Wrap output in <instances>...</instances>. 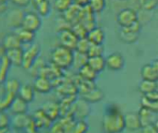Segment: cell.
Masks as SVG:
<instances>
[{
    "label": "cell",
    "mask_w": 158,
    "mask_h": 133,
    "mask_svg": "<svg viewBox=\"0 0 158 133\" xmlns=\"http://www.w3.org/2000/svg\"><path fill=\"white\" fill-rule=\"evenodd\" d=\"M88 60H89L88 55L81 54V53L74 51V60H73V66H75L74 68L79 70L80 68H82L83 66L88 64Z\"/></svg>",
    "instance_id": "cell-36"
},
{
    "label": "cell",
    "mask_w": 158,
    "mask_h": 133,
    "mask_svg": "<svg viewBox=\"0 0 158 133\" xmlns=\"http://www.w3.org/2000/svg\"><path fill=\"white\" fill-rule=\"evenodd\" d=\"M98 72H96L89 65H85L82 68H80L78 70V73L77 75L80 77L81 79L85 80V81H89V82H94L97 80L98 78Z\"/></svg>",
    "instance_id": "cell-26"
},
{
    "label": "cell",
    "mask_w": 158,
    "mask_h": 133,
    "mask_svg": "<svg viewBox=\"0 0 158 133\" xmlns=\"http://www.w3.org/2000/svg\"><path fill=\"white\" fill-rule=\"evenodd\" d=\"M23 55H24V50L23 47L8 50L6 53V56L10 62L11 66H23Z\"/></svg>",
    "instance_id": "cell-15"
},
{
    "label": "cell",
    "mask_w": 158,
    "mask_h": 133,
    "mask_svg": "<svg viewBox=\"0 0 158 133\" xmlns=\"http://www.w3.org/2000/svg\"><path fill=\"white\" fill-rule=\"evenodd\" d=\"M157 89H158L157 82L142 80L139 84V91L143 94V96L148 95V94L157 91Z\"/></svg>",
    "instance_id": "cell-30"
},
{
    "label": "cell",
    "mask_w": 158,
    "mask_h": 133,
    "mask_svg": "<svg viewBox=\"0 0 158 133\" xmlns=\"http://www.w3.org/2000/svg\"><path fill=\"white\" fill-rule=\"evenodd\" d=\"M40 17H48L51 11V5L48 0H32L31 2Z\"/></svg>",
    "instance_id": "cell-22"
},
{
    "label": "cell",
    "mask_w": 158,
    "mask_h": 133,
    "mask_svg": "<svg viewBox=\"0 0 158 133\" xmlns=\"http://www.w3.org/2000/svg\"><path fill=\"white\" fill-rule=\"evenodd\" d=\"M1 44H3V46L5 47V49L7 51L11 50V49H15V48L23 47V44H22L21 40L13 32L10 33H8L7 35L4 36Z\"/></svg>",
    "instance_id": "cell-21"
},
{
    "label": "cell",
    "mask_w": 158,
    "mask_h": 133,
    "mask_svg": "<svg viewBox=\"0 0 158 133\" xmlns=\"http://www.w3.org/2000/svg\"><path fill=\"white\" fill-rule=\"evenodd\" d=\"M157 83H158V82H157ZM157 91H158V89H157Z\"/></svg>",
    "instance_id": "cell-51"
},
{
    "label": "cell",
    "mask_w": 158,
    "mask_h": 133,
    "mask_svg": "<svg viewBox=\"0 0 158 133\" xmlns=\"http://www.w3.org/2000/svg\"><path fill=\"white\" fill-rule=\"evenodd\" d=\"M10 1L14 5L16 6L17 8H24V7H27L31 2L32 0H10Z\"/></svg>",
    "instance_id": "cell-45"
},
{
    "label": "cell",
    "mask_w": 158,
    "mask_h": 133,
    "mask_svg": "<svg viewBox=\"0 0 158 133\" xmlns=\"http://www.w3.org/2000/svg\"><path fill=\"white\" fill-rule=\"evenodd\" d=\"M155 126H156V127H157V128H158V120H157V122L155 123Z\"/></svg>",
    "instance_id": "cell-50"
},
{
    "label": "cell",
    "mask_w": 158,
    "mask_h": 133,
    "mask_svg": "<svg viewBox=\"0 0 158 133\" xmlns=\"http://www.w3.org/2000/svg\"><path fill=\"white\" fill-rule=\"evenodd\" d=\"M90 112H91L90 104L80 97L74 103L72 108L71 115H73L76 120H85L90 115Z\"/></svg>",
    "instance_id": "cell-6"
},
{
    "label": "cell",
    "mask_w": 158,
    "mask_h": 133,
    "mask_svg": "<svg viewBox=\"0 0 158 133\" xmlns=\"http://www.w3.org/2000/svg\"><path fill=\"white\" fill-rule=\"evenodd\" d=\"M41 109L46 113V115L53 121H57L58 119L60 118L61 114H60V103L57 101H47L43 104L41 106Z\"/></svg>",
    "instance_id": "cell-12"
},
{
    "label": "cell",
    "mask_w": 158,
    "mask_h": 133,
    "mask_svg": "<svg viewBox=\"0 0 158 133\" xmlns=\"http://www.w3.org/2000/svg\"><path fill=\"white\" fill-rule=\"evenodd\" d=\"M140 29L141 25L140 22L138 21L130 26L121 28L119 32V38L122 42L126 44H133L139 39Z\"/></svg>",
    "instance_id": "cell-3"
},
{
    "label": "cell",
    "mask_w": 158,
    "mask_h": 133,
    "mask_svg": "<svg viewBox=\"0 0 158 133\" xmlns=\"http://www.w3.org/2000/svg\"><path fill=\"white\" fill-rule=\"evenodd\" d=\"M4 85V90L10 93H12L16 95H18L19 90L21 88V84L18 80L16 79H10L7 80V82L3 84Z\"/></svg>",
    "instance_id": "cell-34"
},
{
    "label": "cell",
    "mask_w": 158,
    "mask_h": 133,
    "mask_svg": "<svg viewBox=\"0 0 158 133\" xmlns=\"http://www.w3.org/2000/svg\"><path fill=\"white\" fill-rule=\"evenodd\" d=\"M32 116V120L34 124L40 129V128H50V127L53 124V121L46 115V113L41 109L35 110Z\"/></svg>",
    "instance_id": "cell-13"
},
{
    "label": "cell",
    "mask_w": 158,
    "mask_h": 133,
    "mask_svg": "<svg viewBox=\"0 0 158 133\" xmlns=\"http://www.w3.org/2000/svg\"><path fill=\"white\" fill-rule=\"evenodd\" d=\"M141 106H145L153 111L154 113L158 114V101H152L143 96L141 99Z\"/></svg>",
    "instance_id": "cell-42"
},
{
    "label": "cell",
    "mask_w": 158,
    "mask_h": 133,
    "mask_svg": "<svg viewBox=\"0 0 158 133\" xmlns=\"http://www.w3.org/2000/svg\"><path fill=\"white\" fill-rule=\"evenodd\" d=\"M16 96V94L4 90L3 94L0 95V112H5V110L9 109Z\"/></svg>",
    "instance_id": "cell-31"
},
{
    "label": "cell",
    "mask_w": 158,
    "mask_h": 133,
    "mask_svg": "<svg viewBox=\"0 0 158 133\" xmlns=\"http://www.w3.org/2000/svg\"><path fill=\"white\" fill-rule=\"evenodd\" d=\"M35 93V91L33 85H31V84H23V85H21V88L19 90L18 96L21 97L22 99H23L25 102H27L29 104L34 100Z\"/></svg>",
    "instance_id": "cell-29"
},
{
    "label": "cell",
    "mask_w": 158,
    "mask_h": 133,
    "mask_svg": "<svg viewBox=\"0 0 158 133\" xmlns=\"http://www.w3.org/2000/svg\"><path fill=\"white\" fill-rule=\"evenodd\" d=\"M33 87L35 91L39 93H48L52 89H54L52 82L48 79L42 76H37L35 79Z\"/></svg>",
    "instance_id": "cell-16"
},
{
    "label": "cell",
    "mask_w": 158,
    "mask_h": 133,
    "mask_svg": "<svg viewBox=\"0 0 158 133\" xmlns=\"http://www.w3.org/2000/svg\"><path fill=\"white\" fill-rule=\"evenodd\" d=\"M74 60V51L58 45L52 49L50 53V62L59 69L65 70L73 66Z\"/></svg>",
    "instance_id": "cell-2"
},
{
    "label": "cell",
    "mask_w": 158,
    "mask_h": 133,
    "mask_svg": "<svg viewBox=\"0 0 158 133\" xmlns=\"http://www.w3.org/2000/svg\"><path fill=\"white\" fill-rule=\"evenodd\" d=\"M89 7L93 13H100L106 7V0H90Z\"/></svg>",
    "instance_id": "cell-37"
},
{
    "label": "cell",
    "mask_w": 158,
    "mask_h": 133,
    "mask_svg": "<svg viewBox=\"0 0 158 133\" xmlns=\"http://www.w3.org/2000/svg\"><path fill=\"white\" fill-rule=\"evenodd\" d=\"M13 32L19 37V39L21 40L22 44H32L33 41L35 40V32H31L27 29H24L23 27H19V28H16L14 29Z\"/></svg>",
    "instance_id": "cell-23"
},
{
    "label": "cell",
    "mask_w": 158,
    "mask_h": 133,
    "mask_svg": "<svg viewBox=\"0 0 158 133\" xmlns=\"http://www.w3.org/2000/svg\"><path fill=\"white\" fill-rule=\"evenodd\" d=\"M140 9L150 11L154 10L158 6V0H138Z\"/></svg>",
    "instance_id": "cell-39"
},
{
    "label": "cell",
    "mask_w": 158,
    "mask_h": 133,
    "mask_svg": "<svg viewBox=\"0 0 158 133\" xmlns=\"http://www.w3.org/2000/svg\"><path fill=\"white\" fill-rule=\"evenodd\" d=\"M81 10H82L81 7L73 4L67 11H65L63 13V19L68 23H70L71 26H73V24L79 22V19H80V15H81Z\"/></svg>",
    "instance_id": "cell-18"
},
{
    "label": "cell",
    "mask_w": 158,
    "mask_h": 133,
    "mask_svg": "<svg viewBox=\"0 0 158 133\" xmlns=\"http://www.w3.org/2000/svg\"><path fill=\"white\" fill-rule=\"evenodd\" d=\"M11 66L10 62L5 56L1 61H0V84H4L7 82L8 74L10 71V69Z\"/></svg>",
    "instance_id": "cell-32"
},
{
    "label": "cell",
    "mask_w": 158,
    "mask_h": 133,
    "mask_svg": "<svg viewBox=\"0 0 158 133\" xmlns=\"http://www.w3.org/2000/svg\"><path fill=\"white\" fill-rule=\"evenodd\" d=\"M24 15H25V12L21 8H15V9L10 10L6 15L7 25L13 29L21 27L23 24Z\"/></svg>",
    "instance_id": "cell-10"
},
{
    "label": "cell",
    "mask_w": 158,
    "mask_h": 133,
    "mask_svg": "<svg viewBox=\"0 0 158 133\" xmlns=\"http://www.w3.org/2000/svg\"><path fill=\"white\" fill-rule=\"evenodd\" d=\"M104 52V46L103 44H92L89 50L88 53V56L89 57H92V56H99V55H102Z\"/></svg>",
    "instance_id": "cell-41"
},
{
    "label": "cell",
    "mask_w": 158,
    "mask_h": 133,
    "mask_svg": "<svg viewBox=\"0 0 158 133\" xmlns=\"http://www.w3.org/2000/svg\"><path fill=\"white\" fill-rule=\"evenodd\" d=\"M71 29L73 31V32L77 35V37L79 39L86 38L87 35H88V32H89V31L87 30V28L82 23H80V22L73 24Z\"/></svg>",
    "instance_id": "cell-38"
},
{
    "label": "cell",
    "mask_w": 158,
    "mask_h": 133,
    "mask_svg": "<svg viewBox=\"0 0 158 133\" xmlns=\"http://www.w3.org/2000/svg\"><path fill=\"white\" fill-rule=\"evenodd\" d=\"M10 109L14 115H19V114H26L28 110V103L25 102L23 99L19 97L18 95L14 98L12 101Z\"/></svg>",
    "instance_id": "cell-25"
},
{
    "label": "cell",
    "mask_w": 158,
    "mask_h": 133,
    "mask_svg": "<svg viewBox=\"0 0 158 133\" xmlns=\"http://www.w3.org/2000/svg\"><path fill=\"white\" fill-rule=\"evenodd\" d=\"M89 2H90V0H73V4L81 7V8L88 7Z\"/></svg>",
    "instance_id": "cell-47"
},
{
    "label": "cell",
    "mask_w": 158,
    "mask_h": 133,
    "mask_svg": "<svg viewBox=\"0 0 158 133\" xmlns=\"http://www.w3.org/2000/svg\"><path fill=\"white\" fill-rule=\"evenodd\" d=\"M88 130L89 125L85 120H77L71 133H87Z\"/></svg>",
    "instance_id": "cell-40"
},
{
    "label": "cell",
    "mask_w": 158,
    "mask_h": 133,
    "mask_svg": "<svg viewBox=\"0 0 158 133\" xmlns=\"http://www.w3.org/2000/svg\"><path fill=\"white\" fill-rule=\"evenodd\" d=\"M125 58L121 53L114 52L106 57V68L113 71H119L125 66Z\"/></svg>",
    "instance_id": "cell-11"
},
{
    "label": "cell",
    "mask_w": 158,
    "mask_h": 133,
    "mask_svg": "<svg viewBox=\"0 0 158 133\" xmlns=\"http://www.w3.org/2000/svg\"><path fill=\"white\" fill-rule=\"evenodd\" d=\"M104 133H106V132H104Z\"/></svg>",
    "instance_id": "cell-52"
},
{
    "label": "cell",
    "mask_w": 158,
    "mask_h": 133,
    "mask_svg": "<svg viewBox=\"0 0 158 133\" xmlns=\"http://www.w3.org/2000/svg\"><path fill=\"white\" fill-rule=\"evenodd\" d=\"M140 74H141L142 80L158 82V71L155 70V68L152 65V63L145 64L142 66L140 70Z\"/></svg>",
    "instance_id": "cell-24"
},
{
    "label": "cell",
    "mask_w": 158,
    "mask_h": 133,
    "mask_svg": "<svg viewBox=\"0 0 158 133\" xmlns=\"http://www.w3.org/2000/svg\"><path fill=\"white\" fill-rule=\"evenodd\" d=\"M87 38L92 44H103L105 41V32L101 27H95L89 31Z\"/></svg>",
    "instance_id": "cell-20"
},
{
    "label": "cell",
    "mask_w": 158,
    "mask_h": 133,
    "mask_svg": "<svg viewBox=\"0 0 158 133\" xmlns=\"http://www.w3.org/2000/svg\"><path fill=\"white\" fill-rule=\"evenodd\" d=\"M11 120L5 112H0V130L10 128V124Z\"/></svg>",
    "instance_id": "cell-43"
},
{
    "label": "cell",
    "mask_w": 158,
    "mask_h": 133,
    "mask_svg": "<svg viewBox=\"0 0 158 133\" xmlns=\"http://www.w3.org/2000/svg\"><path fill=\"white\" fill-rule=\"evenodd\" d=\"M88 65H89L96 72L100 73L106 68V57H103V55L89 57Z\"/></svg>",
    "instance_id": "cell-27"
},
{
    "label": "cell",
    "mask_w": 158,
    "mask_h": 133,
    "mask_svg": "<svg viewBox=\"0 0 158 133\" xmlns=\"http://www.w3.org/2000/svg\"><path fill=\"white\" fill-rule=\"evenodd\" d=\"M24 133H39V128L32 121V123L24 129Z\"/></svg>",
    "instance_id": "cell-46"
},
{
    "label": "cell",
    "mask_w": 158,
    "mask_h": 133,
    "mask_svg": "<svg viewBox=\"0 0 158 133\" xmlns=\"http://www.w3.org/2000/svg\"><path fill=\"white\" fill-rule=\"evenodd\" d=\"M125 116V125H126V129L130 130V131H136L141 128V123L139 117L138 113H133L129 112L124 115Z\"/></svg>",
    "instance_id": "cell-17"
},
{
    "label": "cell",
    "mask_w": 158,
    "mask_h": 133,
    "mask_svg": "<svg viewBox=\"0 0 158 133\" xmlns=\"http://www.w3.org/2000/svg\"><path fill=\"white\" fill-rule=\"evenodd\" d=\"M90 46H91V43L89 41V39L87 37L79 39L78 43H77V45H76V48H75V52L88 55Z\"/></svg>",
    "instance_id": "cell-35"
},
{
    "label": "cell",
    "mask_w": 158,
    "mask_h": 133,
    "mask_svg": "<svg viewBox=\"0 0 158 133\" xmlns=\"http://www.w3.org/2000/svg\"><path fill=\"white\" fill-rule=\"evenodd\" d=\"M41 47L38 44H32L27 49L24 50L23 68L26 70H30L37 61L40 55Z\"/></svg>",
    "instance_id": "cell-5"
},
{
    "label": "cell",
    "mask_w": 158,
    "mask_h": 133,
    "mask_svg": "<svg viewBox=\"0 0 158 133\" xmlns=\"http://www.w3.org/2000/svg\"><path fill=\"white\" fill-rule=\"evenodd\" d=\"M104 96L105 95H104V93L102 92V90L96 87L95 89H93L89 93H88L86 94H83L80 97L83 98L84 100H86L89 104H96L98 102H101L104 98Z\"/></svg>",
    "instance_id": "cell-28"
},
{
    "label": "cell",
    "mask_w": 158,
    "mask_h": 133,
    "mask_svg": "<svg viewBox=\"0 0 158 133\" xmlns=\"http://www.w3.org/2000/svg\"><path fill=\"white\" fill-rule=\"evenodd\" d=\"M56 93L60 96V98L70 95H78V90L76 84L72 78L64 77L62 82L55 88Z\"/></svg>",
    "instance_id": "cell-8"
},
{
    "label": "cell",
    "mask_w": 158,
    "mask_h": 133,
    "mask_svg": "<svg viewBox=\"0 0 158 133\" xmlns=\"http://www.w3.org/2000/svg\"><path fill=\"white\" fill-rule=\"evenodd\" d=\"M6 53H7V50L5 49L2 44H0V61L6 56Z\"/></svg>",
    "instance_id": "cell-49"
},
{
    "label": "cell",
    "mask_w": 158,
    "mask_h": 133,
    "mask_svg": "<svg viewBox=\"0 0 158 133\" xmlns=\"http://www.w3.org/2000/svg\"><path fill=\"white\" fill-rule=\"evenodd\" d=\"M102 128L106 133H121L126 129L125 116L118 105L110 104L106 106L102 118Z\"/></svg>",
    "instance_id": "cell-1"
},
{
    "label": "cell",
    "mask_w": 158,
    "mask_h": 133,
    "mask_svg": "<svg viewBox=\"0 0 158 133\" xmlns=\"http://www.w3.org/2000/svg\"><path fill=\"white\" fill-rule=\"evenodd\" d=\"M140 132L141 133H158V128L155 126V124L147 125V126H143L140 128Z\"/></svg>",
    "instance_id": "cell-44"
},
{
    "label": "cell",
    "mask_w": 158,
    "mask_h": 133,
    "mask_svg": "<svg viewBox=\"0 0 158 133\" xmlns=\"http://www.w3.org/2000/svg\"><path fill=\"white\" fill-rule=\"evenodd\" d=\"M58 40L60 45L75 51L79 38L71 28H67L58 31Z\"/></svg>",
    "instance_id": "cell-4"
},
{
    "label": "cell",
    "mask_w": 158,
    "mask_h": 133,
    "mask_svg": "<svg viewBox=\"0 0 158 133\" xmlns=\"http://www.w3.org/2000/svg\"><path fill=\"white\" fill-rule=\"evenodd\" d=\"M138 21H139V17L137 11L129 8L120 10L116 16V21L121 28L130 26L131 24L135 23Z\"/></svg>",
    "instance_id": "cell-7"
},
{
    "label": "cell",
    "mask_w": 158,
    "mask_h": 133,
    "mask_svg": "<svg viewBox=\"0 0 158 133\" xmlns=\"http://www.w3.org/2000/svg\"><path fill=\"white\" fill-rule=\"evenodd\" d=\"M73 5V0H54L53 3L54 9L60 13H64Z\"/></svg>",
    "instance_id": "cell-33"
},
{
    "label": "cell",
    "mask_w": 158,
    "mask_h": 133,
    "mask_svg": "<svg viewBox=\"0 0 158 133\" xmlns=\"http://www.w3.org/2000/svg\"><path fill=\"white\" fill-rule=\"evenodd\" d=\"M32 116L26 114H19L14 115L11 119L12 126L17 129H25L32 123Z\"/></svg>",
    "instance_id": "cell-19"
},
{
    "label": "cell",
    "mask_w": 158,
    "mask_h": 133,
    "mask_svg": "<svg viewBox=\"0 0 158 133\" xmlns=\"http://www.w3.org/2000/svg\"><path fill=\"white\" fill-rule=\"evenodd\" d=\"M8 0H0V14H3L7 10Z\"/></svg>",
    "instance_id": "cell-48"
},
{
    "label": "cell",
    "mask_w": 158,
    "mask_h": 133,
    "mask_svg": "<svg viewBox=\"0 0 158 133\" xmlns=\"http://www.w3.org/2000/svg\"><path fill=\"white\" fill-rule=\"evenodd\" d=\"M141 126H147V125H152V124H155L158 120L157 118V115L156 113H154L153 111H152L151 109L145 107V106H140L139 112H138Z\"/></svg>",
    "instance_id": "cell-14"
},
{
    "label": "cell",
    "mask_w": 158,
    "mask_h": 133,
    "mask_svg": "<svg viewBox=\"0 0 158 133\" xmlns=\"http://www.w3.org/2000/svg\"><path fill=\"white\" fill-rule=\"evenodd\" d=\"M41 26H42V20L41 17L36 12L29 11L25 13L22 27L31 32H36L41 28Z\"/></svg>",
    "instance_id": "cell-9"
}]
</instances>
